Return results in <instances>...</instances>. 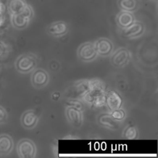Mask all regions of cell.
<instances>
[{
  "label": "cell",
  "mask_w": 158,
  "mask_h": 158,
  "mask_svg": "<svg viewBox=\"0 0 158 158\" xmlns=\"http://www.w3.org/2000/svg\"><path fill=\"white\" fill-rule=\"evenodd\" d=\"M27 4L25 0H8L7 8L10 15H13L22 12Z\"/></svg>",
  "instance_id": "16"
},
{
  "label": "cell",
  "mask_w": 158,
  "mask_h": 158,
  "mask_svg": "<svg viewBox=\"0 0 158 158\" xmlns=\"http://www.w3.org/2000/svg\"><path fill=\"white\" fill-rule=\"evenodd\" d=\"M136 21L133 12L120 10L115 17L117 25L121 29H125Z\"/></svg>",
  "instance_id": "11"
},
{
  "label": "cell",
  "mask_w": 158,
  "mask_h": 158,
  "mask_svg": "<svg viewBox=\"0 0 158 158\" xmlns=\"http://www.w3.org/2000/svg\"><path fill=\"white\" fill-rule=\"evenodd\" d=\"M98 122L101 125L108 129L117 130L118 128V121L115 120L109 114L100 115L98 117Z\"/></svg>",
  "instance_id": "18"
},
{
  "label": "cell",
  "mask_w": 158,
  "mask_h": 158,
  "mask_svg": "<svg viewBox=\"0 0 158 158\" xmlns=\"http://www.w3.org/2000/svg\"><path fill=\"white\" fill-rule=\"evenodd\" d=\"M38 117L33 110H28L25 111L20 118L21 124L26 129H32L37 124Z\"/></svg>",
  "instance_id": "14"
},
{
  "label": "cell",
  "mask_w": 158,
  "mask_h": 158,
  "mask_svg": "<svg viewBox=\"0 0 158 158\" xmlns=\"http://www.w3.org/2000/svg\"><path fill=\"white\" fill-rule=\"evenodd\" d=\"M37 59L31 53L23 54L19 56L15 62L16 70L22 73H27L35 69L36 66Z\"/></svg>",
  "instance_id": "2"
},
{
  "label": "cell",
  "mask_w": 158,
  "mask_h": 158,
  "mask_svg": "<svg viewBox=\"0 0 158 158\" xmlns=\"http://www.w3.org/2000/svg\"><path fill=\"white\" fill-rule=\"evenodd\" d=\"M106 92L104 85L99 80H91V86L89 90L81 99L88 104L99 107L105 103Z\"/></svg>",
  "instance_id": "1"
},
{
  "label": "cell",
  "mask_w": 158,
  "mask_h": 158,
  "mask_svg": "<svg viewBox=\"0 0 158 158\" xmlns=\"http://www.w3.org/2000/svg\"><path fill=\"white\" fill-rule=\"evenodd\" d=\"M65 113L69 122L73 127L78 128L81 126L83 123V115L81 110L73 106H68Z\"/></svg>",
  "instance_id": "8"
},
{
  "label": "cell",
  "mask_w": 158,
  "mask_h": 158,
  "mask_svg": "<svg viewBox=\"0 0 158 158\" xmlns=\"http://www.w3.org/2000/svg\"><path fill=\"white\" fill-rule=\"evenodd\" d=\"M8 118L7 113L6 110V109L0 106V125L5 123Z\"/></svg>",
  "instance_id": "21"
},
{
  "label": "cell",
  "mask_w": 158,
  "mask_h": 158,
  "mask_svg": "<svg viewBox=\"0 0 158 158\" xmlns=\"http://www.w3.org/2000/svg\"><path fill=\"white\" fill-rule=\"evenodd\" d=\"M14 148L12 137L7 134L0 135V156H6L11 152Z\"/></svg>",
  "instance_id": "15"
},
{
  "label": "cell",
  "mask_w": 158,
  "mask_h": 158,
  "mask_svg": "<svg viewBox=\"0 0 158 158\" xmlns=\"http://www.w3.org/2000/svg\"><path fill=\"white\" fill-rule=\"evenodd\" d=\"M145 30L144 24L139 21H135L128 27L123 29L124 36L128 38H135L143 34Z\"/></svg>",
  "instance_id": "13"
},
{
  "label": "cell",
  "mask_w": 158,
  "mask_h": 158,
  "mask_svg": "<svg viewBox=\"0 0 158 158\" xmlns=\"http://www.w3.org/2000/svg\"><path fill=\"white\" fill-rule=\"evenodd\" d=\"M151 1L153 2H157V0H151Z\"/></svg>",
  "instance_id": "23"
},
{
  "label": "cell",
  "mask_w": 158,
  "mask_h": 158,
  "mask_svg": "<svg viewBox=\"0 0 158 158\" xmlns=\"http://www.w3.org/2000/svg\"><path fill=\"white\" fill-rule=\"evenodd\" d=\"M94 45L97 54L102 57L111 54L114 49L112 41L106 38H99L94 42Z\"/></svg>",
  "instance_id": "7"
},
{
  "label": "cell",
  "mask_w": 158,
  "mask_h": 158,
  "mask_svg": "<svg viewBox=\"0 0 158 158\" xmlns=\"http://www.w3.org/2000/svg\"><path fill=\"white\" fill-rule=\"evenodd\" d=\"M117 6L120 10L135 12L140 7L139 0H117Z\"/></svg>",
  "instance_id": "17"
},
{
  "label": "cell",
  "mask_w": 158,
  "mask_h": 158,
  "mask_svg": "<svg viewBox=\"0 0 158 158\" xmlns=\"http://www.w3.org/2000/svg\"><path fill=\"white\" fill-rule=\"evenodd\" d=\"M97 53L94 43L86 42L81 44L77 49L78 57L83 62H90L96 59Z\"/></svg>",
  "instance_id": "5"
},
{
  "label": "cell",
  "mask_w": 158,
  "mask_h": 158,
  "mask_svg": "<svg viewBox=\"0 0 158 158\" xmlns=\"http://www.w3.org/2000/svg\"><path fill=\"white\" fill-rule=\"evenodd\" d=\"M68 31L69 26L67 23L62 20L51 23L46 28L48 34L54 37H60L64 36L68 32Z\"/></svg>",
  "instance_id": "10"
},
{
  "label": "cell",
  "mask_w": 158,
  "mask_h": 158,
  "mask_svg": "<svg viewBox=\"0 0 158 158\" xmlns=\"http://www.w3.org/2000/svg\"><path fill=\"white\" fill-rule=\"evenodd\" d=\"M110 114L115 120H116L117 121L123 120L125 118V115H126L125 110L120 108L111 111Z\"/></svg>",
  "instance_id": "20"
},
{
  "label": "cell",
  "mask_w": 158,
  "mask_h": 158,
  "mask_svg": "<svg viewBox=\"0 0 158 158\" xmlns=\"http://www.w3.org/2000/svg\"><path fill=\"white\" fill-rule=\"evenodd\" d=\"M67 104L68 105V106H73V107H76V108L81 110L82 104L77 99H69V101H68V102H67Z\"/></svg>",
  "instance_id": "22"
},
{
  "label": "cell",
  "mask_w": 158,
  "mask_h": 158,
  "mask_svg": "<svg viewBox=\"0 0 158 158\" xmlns=\"http://www.w3.org/2000/svg\"><path fill=\"white\" fill-rule=\"evenodd\" d=\"M131 55L128 50L121 48L116 50L112 54L110 60L112 64L117 67H122L126 65L130 61Z\"/></svg>",
  "instance_id": "6"
},
{
  "label": "cell",
  "mask_w": 158,
  "mask_h": 158,
  "mask_svg": "<svg viewBox=\"0 0 158 158\" xmlns=\"http://www.w3.org/2000/svg\"><path fill=\"white\" fill-rule=\"evenodd\" d=\"M17 152L19 157L21 158H33L36 156V146L29 139H20L17 145Z\"/></svg>",
  "instance_id": "4"
},
{
  "label": "cell",
  "mask_w": 158,
  "mask_h": 158,
  "mask_svg": "<svg viewBox=\"0 0 158 158\" xmlns=\"http://www.w3.org/2000/svg\"><path fill=\"white\" fill-rule=\"evenodd\" d=\"M138 135L137 129L132 126H127L123 131V136L127 139H133L137 138Z\"/></svg>",
  "instance_id": "19"
},
{
  "label": "cell",
  "mask_w": 158,
  "mask_h": 158,
  "mask_svg": "<svg viewBox=\"0 0 158 158\" xmlns=\"http://www.w3.org/2000/svg\"><path fill=\"white\" fill-rule=\"evenodd\" d=\"M105 103L111 112L121 107L122 99L117 92L114 90H110L106 93Z\"/></svg>",
  "instance_id": "12"
},
{
  "label": "cell",
  "mask_w": 158,
  "mask_h": 158,
  "mask_svg": "<svg viewBox=\"0 0 158 158\" xmlns=\"http://www.w3.org/2000/svg\"><path fill=\"white\" fill-rule=\"evenodd\" d=\"M34 16V11L30 4H27L25 9L20 13L11 15L12 26L18 30L25 28L30 23Z\"/></svg>",
  "instance_id": "3"
},
{
  "label": "cell",
  "mask_w": 158,
  "mask_h": 158,
  "mask_svg": "<svg viewBox=\"0 0 158 158\" xmlns=\"http://www.w3.org/2000/svg\"><path fill=\"white\" fill-rule=\"evenodd\" d=\"M49 81L48 73L42 69L35 70L31 76V82L32 85L37 88L40 89L45 86Z\"/></svg>",
  "instance_id": "9"
}]
</instances>
